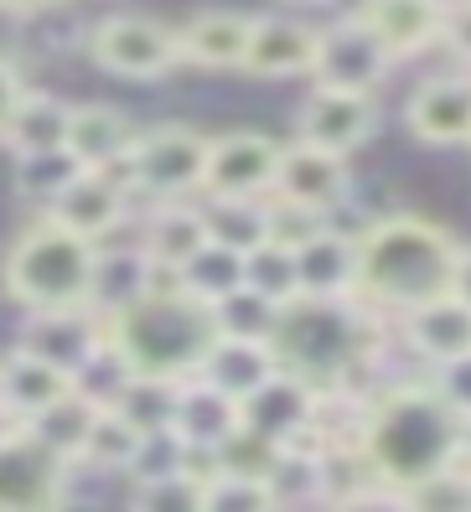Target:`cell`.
Returning a JSON list of instances; mask_svg holds the SVG:
<instances>
[{
	"label": "cell",
	"instance_id": "43",
	"mask_svg": "<svg viewBox=\"0 0 471 512\" xmlns=\"http://www.w3.org/2000/svg\"><path fill=\"white\" fill-rule=\"evenodd\" d=\"M327 512H409V497L404 487H389V481H358V487H347L342 497H332Z\"/></svg>",
	"mask_w": 471,
	"mask_h": 512
},
{
	"label": "cell",
	"instance_id": "20",
	"mask_svg": "<svg viewBox=\"0 0 471 512\" xmlns=\"http://www.w3.org/2000/svg\"><path fill=\"white\" fill-rule=\"evenodd\" d=\"M316 63V26L296 16H254L249 52H244V73L254 78H311Z\"/></svg>",
	"mask_w": 471,
	"mask_h": 512
},
{
	"label": "cell",
	"instance_id": "17",
	"mask_svg": "<svg viewBox=\"0 0 471 512\" xmlns=\"http://www.w3.org/2000/svg\"><path fill=\"white\" fill-rule=\"evenodd\" d=\"M404 125L425 145H466L471 140V73H435L404 104Z\"/></svg>",
	"mask_w": 471,
	"mask_h": 512
},
{
	"label": "cell",
	"instance_id": "1",
	"mask_svg": "<svg viewBox=\"0 0 471 512\" xmlns=\"http://www.w3.org/2000/svg\"><path fill=\"white\" fill-rule=\"evenodd\" d=\"M368 476L389 487H415V481L446 471L461 450V419L440 404L430 378H394L368 399L358 445Z\"/></svg>",
	"mask_w": 471,
	"mask_h": 512
},
{
	"label": "cell",
	"instance_id": "31",
	"mask_svg": "<svg viewBox=\"0 0 471 512\" xmlns=\"http://www.w3.org/2000/svg\"><path fill=\"white\" fill-rule=\"evenodd\" d=\"M202 218H208V238L223 249H259L270 238V202L264 197H202Z\"/></svg>",
	"mask_w": 471,
	"mask_h": 512
},
{
	"label": "cell",
	"instance_id": "44",
	"mask_svg": "<svg viewBox=\"0 0 471 512\" xmlns=\"http://www.w3.org/2000/svg\"><path fill=\"white\" fill-rule=\"evenodd\" d=\"M425 378H430L440 404H446L456 419H471V352L466 357H451V363H440V368H430Z\"/></svg>",
	"mask_w": 471,
	"mask_h": 512
},
{
	"label": "cell",
	"instance_id": "8",
	"mask_svg": "<svg viewBox=\"0 0 471 512\" xmlns=\"http://www.w3.org/2000/svg\"><path fill=\"white\" fill-rule=\"evenodd\" d=\"M88 52L94 63L114 78H166L182 63V42H176V26L156 21V16H104L94 32H88Z\"/></svg>",
	"mask_w": 471,
	"mask_h": 512
},
{
	"label": "cell",
	"instance_id": "10",
	"mask_svg": "<svg viewBox=\"0 0 471 512\" xmlns=\"http://www.w3.org/2000/svg\"><path fill=\"white\" fill-rule=\"evenodd\" d=\"M280 166V140L259 130H228L208 140L202 197H270Z\"/></svg>",
	"mask_w": 471,
	"mask_h": 512
},
{
	"label": "cell",
	"instance_id": "35",
	"mask_svg": "<svg viewBox=\"0 0 471 512\" xmlns=\"http://www.w3.org/2000/svg\"><path fill=\"white\" fill-rule=\"evenodd\" d=\"M244 285L259 290L264 300H275V306L301 300V285H296V249L270 244V238H264L259 249L244 254Z\"/></svg>",
	"mask_w": 471,
	"mask_h": 512
},
{
	"label": "cell",
	"instance_id": "19",
	"mask_svg": "<svg viewBox=\"0 0 471 512\" xmlns=\"http://www.w3.org/2000/svg\"><path fill=\"white\" fill-rule=\"evenodd\" d=\"M358 16L368 21V32L389 47L394 63H409L425 47L440 42L446 26V0H363Z\"/></svg>",
	"mask_w": 471,
	"mask_h": 512
},
{
	"label": "cell",
	"instance_id": "25",
	"mask_svg": "<svg viewBox=\"0 0 471 512\" xmlns=\"http://www.w3.org/2000/svg\"><path fill=\"white\" fill-rule=\"evenodd\" d=\"M244 425L239 399H228L223 388L202 383L197 373L182 378V394H176V414H171V430L182 435L192 450H213L218 440H228L233 430Z\"/></svg>",
	"mask_w": 471,
	"mask_h": 512
},
{
	"label": "cell",
	"instance_id": "2",
	"mask_svg": "<svg viewBox=\"0 0 471 512\" xmlns=\"http://www.w3.org/2000/svg\"><path fill=\"white\" fill-rule=\"evenodd\" d=\"M456 238L420 218V213H389L358 233V300L373 316H404L425 300L451 290Z\"/></svg>",
	"mask_w": 471,
	"mask_h": 512
},
{
	"label": "cell",
	"instance_id": "46",
	"mask_svg": "<svg viewBox=\"0 0 471 512\" xmlns=\"http://www.w3.org/2000/svg\"><path fill=\"white\" fill-rule=\"evenodd\" d=\"M21 73L6 63V57H0V130H6V119H11V109H16V99H21Z\"/></svg>",
	"mask_w": 471,
	"mask_h": 512
},
{
	"label": "cell",
	"instance_id": "52",
	"mask_svg": "<svg viewBox=\"0 0 471 512\" xmlns=\"http://www.w3.org/2000/svg\"><path fill=\"white\" fill-rule=\"evenodd\" d=\"M466 145H471V140H466Z\"/></svg>",
	"mask_w": 471,
	"mask_h": 512
},
{
	"label": "cell",
	"instance_id": "23",
	"mask_svg": "<svg viewBox=\"0 0 471 512\" xmlns=\"http://www.w3.org/2000/svg\"><path fill=\"white\" fill-rule=\"evenodd\" d=\"M151 275L156 264L140 244H99L94 254V285H88V306H94L104 321L130 311L135 300L151 295Z\"/></svg>",
	"mask_w": 471,
	"mask_h": 512
},
{
	"label": "cell",
	"instance_id": "47",
	"mask_svg": "<svg viewBox=\"0 0 471 512\" xmlns=\"http://www.w3.org/2000/svg\"><path fill=\"white\" fill-rule=\"evenodd\" d=\"M451 295L471 306V249L466 244L456 249V264H451Z\"/></svg>",
	"mask_w": 471,
	"mask_h": 512
},
{
	"label": "cell",
	"instance_id": "50",
	"mask_svg": "<svg viewBox=\"0 0 471 512\" xmlns=\"http://www.w3.org/2000/svg\"><path fill=\"white\" fill-rule=\"evenodd\" d=\"M11 430H16V419H11L6 409H0V435H11Z\"/></svg>",
	"mask_w": 471,
	"mask_h": 512
},
{
	"label": "cell",
	"instance_id": "16",
	"mask_svg": "<svg viewBox=\"0 0 471 512\" xmlns=\"http://www.w3.org/2000/svg\"><path fill=\"white\" fill-rule=\"evenodd\" d=\"M394 321H399V342L409 347V357H415L420 368H440V363H451V357L471 352V306L456 300L451 290L425 300L415 311L394 316Z\"/></svg>",
	"mask_w": 471,
	"mask_h": 512
},
{
	"label": "cell",
	"instance_id": "36",
	"mask_svg": "<svg viewBox=\"0 0 471 512\" xmlns=\"http://www.w3.org/2000/svg\"><path fill=\"white\" fill-rule=\"evenodd\" d=\"M280 450H285V445H275L270 435H259V430L239 425L228 440H218V445H213V466H218V476L270 481V471H275V461H280Z\"/></svg>",
	"mask_w": 471,
	"mask_h": 512
},
{
	"label": "cell",
	"instance_id": "6",
	"mask_svg": "<svg viewBox=\"0 0 471 512\" xmlns=\"http://www.w3.org/2000/svg\"><path fill=\"white\" fill-rule=\"evenodd\" d=\"M208 140L192 125H161L140 130L130 156H125V182L135 197L151 202H182L202 192V171H208Z\"/></svg>",
	"mask_w": 471,
	"mask_h": 512
},
{
	"label": "cell",
	"instance_id": "15",
	"mask_svg": "<svg viewBox=\"0 0 471 512\" xmlns=\"http://www.w3.org/2000/svg\"><path fill=\"white\" fill-rule=\"evenodd\" d=\"M378 130V104L373 94H347V88H311L301 104V140L352 156L363 150Z\"/></svg>",
	"mask_w": 471,
	"mask_h": 512
},
{
	"label": "cell",
	"instance_id": "45",
	"mask_svg": "<svg viewBox=\"0 0 471 512\" xmlns=\"http://www.w3.org/2000/svg\"><path fill=\"white\" fill-rule=\"evenodd\" d=\"M440 42H446L461 63L471 68V0H446V26H440Z\"/></svg>",
	"mask_w": 471,
	"mask_h": 512
},
{
	"label": "cell",
	"instance_id": "42",
	"mask_svg": "<svg viewBox=\"0 0 471 512\" xmlns=\"http://www.w3.org/2000/svg\"><path fill=\"white\" fill-rule=\"evenodd\" d=\"M264 202H270V244L301 249L316 228H327V213H316V207L285 202V197H264Z\"/></svg>",
	"mask_w": 471,
	"mask_h": 512
},
{
	"label": "cell",
	"instance_id": "11",
	"mask_svg": "<svg viewBox=\"0 0 471 512\" xmlns=\"http://www.w3.org/2000/svg\"><path fill=\"white\" fill-rule=\"evenodd\" d=\"M130 182H125V161H114L104 171H78L73 187L47 207L52 223H63L68 233L88 238V244H104V238L130 218Z\"/></svg>",
	"mask_w": 471,
	"mask_h": 512
},
{
	"label": "cell",
	"instance_id": "39",
	"mask_svg": "<svg viewBox=\"0 0 471 512\" xmlns=\"http://www.w3.org/2000/svg\"><path fill=\"white\" fill-rule=\"evenodd\" d=\"M187 456H192V445L176 435V430H156V435H140V450H135V461L125 466V476L135 481H161V476H182L187 471Z\"/></svg>",
	"mask_w": 471,
	"mask_h": 512
},
{
	"label": "cell",
	"instance_id": "34",
	"mask_svg": "<svg viewBox=\"0 0 471 512\" xmlns=\"http://www.w3.org/2000/svg\"><path fill=\"white\" fill-rule=\"evenodd\" d=\"M83 166L73 161V150L68 145H57V150H37V156H16V192L32 202V207H47L63 197L68 187H73V176H78Z\"/></svg>",
	"mask_w": 471,
	"mask_h": 512
},
{
	"label": "cell",
	"instance_id": "27",
	"mask_svg": "<svg viewBox=\"0 0 471 512\" xmlns=\"http://www.w3.org/2000/svg\"><path fill=\"white\" fill-rule=\"evenodd\" d=\"M73 388L68 373H57L52 363H42V357L32 352H11V357H0V409H6L16 425H26L32 414H42L52 399H63Z\"/></svg>",
	"mask_w": 471,
	"mask_h": 512
},
{
	"label": "cell",
	"instance_id": "5",
	"mask_svg": "<svg viewBox=\"0 0 471 512\" xmlns=\"http://www.w3.org/2000/svg\"><path fill=\"white\" fill-rule=\"evenodd\" d=\"M94 254L99 244H88V238L68 233L63 223H52L42 213L26 233H16L6 264H0V285L26 311H73V306H88Z\"/></svg>",
	"mask_w": 471,
	"mask_h": 512
},
{
	"label": "cell",
	"instance_id": "48",
	"mask_svg": "<svg viewBox=\"0 0 471 512\" xmlns=\"http://www.w3.org/2000/svg\"><path fill=\"white\" fill-rule=\"evenodd\" d=\"M52 6H68V0H0V11H16V16H32V11H52Z\"/></svg>",
	"mask_w": 471,
	"mask_h": 512
},
{
	"label": "cell",
	"instance_id": "7",
	"mask_svg": "<svg viewBox=\"0 0 471 512\" xmlns=\"http://www.w3.org/2000/svg\"><path fill=\"white\" fill-rule=\"evenodd\" d=\"M73 461L47 450L26 425L0 435V512H63Z\"/></svg>",
	"mask_w": 471,
	"mask_h": 512
},
{
	"label": "cell",
	"instance_id": "4",
	"mask_svg": "<svg viewBox=\"0 0 471 512\" xmlns=\"http://www.w3.org/2000/svg\"><path fill=\"white\" fill-rule=\"evenodd\" d=\"M104 342L130 363V373H166L187 378L197 373L202 352L213 342V316L202 300L171 290V295H145L130 311L109 316Z\"/></svg>",
	"mask_w": 471,
	"mask_h": 512
},
{
	"label": "cell",
	"instance_id": "18",
	"mask_svg": "<svg viewBox=\"0 0 471 512\" xmlns=\"http://www.w3.org/2000/svg\"><path fill=\"white\" fill-rule=\"evenodd\" d=\"M296 285L311 300H358V233L316 228L296 249Z\"/></svg>",
	"mask_w": 471,
	"mask_h": 512
},
{
	"label": "cell",
	"instance_id": "33",
	"mask_svg": "<svg viewBox=\"0 0 471 512\" xmlns=\"http://www.w3.org/2000/svg\"><path fill=\"white\" fill-rule=\"evenodd\" d=\"M280 311H285V306L264 300V295H259V290H249V285H239L233 295H223L218 306H208L218 337H249V342H275Z\"/></svg>",
	"mask_w": 471,
	"mask_h": 512
},
{
	"label": "cell",
	"instance_id": "41",
	"mask_svg": "<svg viewBox=\"0 0 471 512\" xmlns=\"http://www.w3.org/2000/svg\"><path fill=\"white\" fill-rule=\"evenodd\" d=\"M202 487L208 481L197 476H161V481H140L135 497H130V512H202Z\"/></svg>",
	"mask_w": 471,
	"mask_h": 512
},
{
	"label": "cell",
	"instance_id": "37",
	"mask_svg": "<svg viewBox=\"0 0 471 512\" xmlns=\"http://www.w3.org/2000/svg\"><path fill=\"white\" fill-rule=\"evenodd\" d=\"M135 450H140V430L130 425L125 414L99 409V419H94V430H88L83 456H78V461L99 466V471H125V466L135 461Z\"/></svg>",
	"mask_w": 471,
	"mask_h": 512
},
{
	"label": "cell",
	"instance_id": "9",
	"mask_svg": "<svg viewBox=\"0 0 471 512\" xmlns=\"http://www.w3.org/2000/svg\"><path fill=\"white\" fill-rule=\"evenodd\" d=\"M394 73L389 47L368 32L363 16H342L316 32V88H347V94H378V83Z\"/></svg>",
	"mask_w": 471,
	"mask_h": 512
},
{
	"label": "cell",
	"instance_id": "24",
	"mask_svg": "<svg viewBox=\"0 0 471 512\" xmlns=\"http://www.w3.org/2000/svg\"><path fill=\"white\" fill-rule=\"evenodd\" d=\"M254 16L249 11H197L187 26H176L182 63L192 68H244Z\"/></svg>",
	"mask_w": 471,
	"mask_h": 512
},
{
	"label": "cell",
	"instance_id": "28",
	"mask_svg": "<svg viewBox=\"0 0 471 512\" xmlns=\"http://www.w3.org/2000/svg\"><path fill=\"white\" fill-rule=\"evenodd\" d=\"M68 114L73 104L47 94V88H21V99L6 119V130H0V140H6L16 156H37V150H57L68 145Z\"/></svg>",
	"mask_w": 471,
	"mask_h": 512
},
{
	"label": "cell",
	"instance_id": "38",
	"mask_svg": "<svg viewBox=\"0 0 471 512\" xmlns=\"http://www.w3.org/2000/svg\"><path fill=\"white\" fill-rule=\"evenodd\" d=\"M404 497H409V512H471V471L451 461L446 471L404 487Z\"/></svg>",
	"mask_w": 471,
	"mask_h": 512
},
{
	"label": "cell",
	"instance_id": "12",
	"mask_svg": "<svg viewBox=\"0 0 471 512\" xmlns=\"http://www.w3.org/2000/svg\"><path fill=\"white\" fill-rule=\"evenodd\" d=\"M104 331L109 321L94 311V306H73V311H26V326H21V352L42 357L57 373L78 378L83 363L104 347Z\"/></svg>",
	"mask_w": 471,
	"mask_h": 512
},
{
	"label": "cell",
	"instance_id": "21",
	"mask_svg": "<svg viewBox=\"0 0 471 512\" xmlns=\"http://www.w3.org/2000/svg\"><path fill=\"white\" fill-rule=\"evenodd\" d=\"M280 373V357H275V347L270 342H249V337H218L213 331V342H208V352H202V363H197V378L202 383H213V388H223L228 399H249L254 388H264Z\"/></svg>",
	"mask_w": 471,
	"mask_h": 512
},
{
	"label": "cell",
	"instance_id": "3",
	"mask_svg": "<svg viewBox=\"0 0 471 512\" xmlns=\"http://www.w3.org/2000/svg\"><path fill=\"white\" fill-rule=\"evenodd\" d=\"M378 342H384V316H373L363 300L301 295L280 311L270 347L285 373H296L316 388H358V373L373 368Z\"/></svg>",
	"mask_w": 471,
	"mask_h": 512
},
{
	"label": "cell",
	"instance_id": "22",
	"mask_svg": "<svg viewBox=\"0 0 471 512\" xmlns=\"http://www.w3.org/2000/svg\"><path fill=\"white\" fill-rule=\"evenodd\" d=\"M135 135H140V125L114 104H73V114H68V150L83 171H104L114 161H125Z\"/></svg>",
	"mask_w": 471,
	"mask_h": 512
},
{
	"label": "cell",
	"instance_id": "32",
	"mask_svg": "<svg viewBox=\"0 0 471 512\" xmlns=\"http://www.w3.org/2000/svg\"><path fill=\"white\" fill-rule=\"evenodd\" d=\"M176 280H182V295L202 300V306H218L223 295H233L244 285V254L239 249H223V244H202L182 269H176Z\"/></svg>",
	"mask_w": 471,
	"mask_h": 512
},
{
	"label": "cell",
	"instance_id": "26",
	"mask_svg": "<svg viewBox=\"0 0 471 512\" xmlns=\"http://www.w3.org/2000/svg\"><path fill=\"white\" fill-rule=\"evenodd\" d=\"M202 244H208V218H202V207H192L187 197L182 202H151L145 228H140V249L161 269H182Z\"/></svg>",
	"mask_w": 471,
	"mask_h": 512
},
{
	"label": "cell",
	"instance_id": "29",
	"mask_svg": "<svg viewBox=\"0 0 471 512\" xmlns=\"http://www.w3.org/2000/svg\"><path fill=\"white\" fill-rule=\"evenodd\" d=\"M99 409L104 404H94L83 388H68L63 399H52L42 414L26 419V430H32L47 450H57L63 461H78L83 456V440H88V430H94V419H99Z\"/></svg>",
	"mask_w": 471,
	"mask_h": 512
},
{
	"label": "cell",
	"instance_id": "14",
	"mask_svg": "<svg viewBox=\"0 0 471 512\" xmlns=\"http://www.w3.org/2000/svg\"><path fill=\"white\" fill-rule=\"evenodd\" d=\"M239 414H244V425H249V430L270 435L275 445H296V440L321 435V430H316V414H321V388L280 368L270 383L254 388V394L239 404Z\"/></svg>",
	"mask_w": 471,
	"mask_h": 512
},
{
	"label": "cell",
	"instance_id": "49",
	"mask_svg": "<svg viewBox=\"0 0 471 512\" xmlns=\"http://www.w3.org/2000/svg\"><path fill=\"white\" fill-rule=\"evenodd\" d=\"M456 461L471 471V419H461V450H456Z\"/></svg>",
	"mask_w": 471,
	"mask_h": 512
},
{
	"label": "cell",
	"instance_id": "40",
	"mask_svg": "<svg viewBox=\"0 0 471 512\" xmlns=\"http://www.w3.org/2000/svg\"><path fill=\"white\" fill-rule=\"evenodd\" d=\"M202 512H280L270 481H249V476H213L202 487Z\"/></svg>",
	"mask_w": 471,
	"mask_h": 512
},
{
	"label": "cell",
	"instance_id": "13",
	"mask_svg": "<svg viewBox=\"0 0 471 512\" xmlns=\"http://www.w3.org/2000/svg\"><path fill=\"white\" fill-rule=\"evenodd\" d=\"M352 192V166L337 150H321L311 140H290L280 145V166H275V187L270 197L316 207V213H337Z\"/></svg>",
	"mask_w": 471,
	"mask_h": 512
},
{
	"label": "cell",
	"instance_id": "30",
	"mask_svg": "<svg viewBox=\"0 0 471 512\" xmlns=\"http://www.w3.org/2000/svg\"><path fill=\"white\" fill-rule=\"evenodd\" d=\"M176 394H182V378H166V373H130L120 383L104 409L125 414L140 435H156V430H171V414H176Z\"/></svg>",
	"mask_w": 471,
	"mask_h": 512
},
{
	"label": "cell",
	"instance_id": "51",
	"mask_svg": "<svg viewBox=\"0 0 471 512\" xmlns=\"http://www.w3.org/2000/svg\"><path fill=\"white\" fill-rule=\"evenodd\" d=\"M296 6H327V0H296Z\"/></svg>",
	"mask_w": 471,
	"mask_h": 512
}]
</instances>
